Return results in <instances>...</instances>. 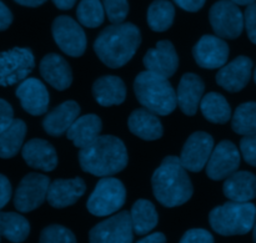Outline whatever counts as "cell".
Masks as SVG:
<instances>
[{
  "instance_id": "obj_1",
  "label": "cell",
  "mask_w": 256,
  "mask_h": 243,
  "mask_svg": "<svg viewBox=\"0 0 256 243\" xmlns=\"http://www.w3.org/2000/svg\"><path fill=\"white\" fill-rule=\"evenodd\" d=\"M142 42L136 25L120 22L105 27L95 39L94 51L102 62L112 69H119L134 57Z\"/></svg>"
},
{
  "instance_id": "obj_2",
  "label": "cell",
  "mask_w": 256,
  "mask_h": 243,
  "mask_svg": "<svg viewBox=\"0 0 256 243\" xmlns=\"http://www.w3.org/2000/svg\"><path fill=\"white\" fill-rule=\"evenodd\" d=\"M78 159L82 171L98 177H110L126 167L129 157L122 140L112 135H102L80 149Z\"/></svg>"
},
{
  "instance_id": "obj_3",
  "label": "cell",
  "mask_w": 256,
  "mask_h": 243,
  "mask_svg": "<svg viewBox=\"0 0 256 243\" xmlns=\"http://www.w3.org/2000/svg\"><path fill=\"white\" fill-rule=\"evenodd\" d=\"M180 157L168 156L152 177L154 196L162 206L176 207L186 204L192 196V184Z\"/></svg>"
},
{
  "instance_id": "obj_4",
  "label": "cell",
  "mask_w": 256,
  "mask_h": 243,
  "mask_svg": "<svg viewBox=\"0 0 256 243\" xmlns=\"http://www.w3.org/2000/svg\"><path fill=\"white\" fill-rule=\"evenodd\" d=\"M134 92L145 109L159 116L170 115L178 106L176 91L168 77L148 70L135 77Z\"/></svg>"
},
{
  "instance_id": "obj_5",
  "label": "cell",
  "mask_w": 256,
  "mask_h": 243,
  "mask_svg": "<svg viewBox=\"0 0 256 243\" xmlns=\"http://www.w3.org/2000/svg\"><path fill=\"white\" fill-rule=\"evenodd\" d=\"M209 222L222 236L246 235L256 224V207L250 202H226L210 212Z\"/></svg>"
},
{
  "instance_id": "obj_6",
  "label": "cell",
  "mask_w": 256,
  "mask_h": 243,
  "mask_svg": "<svg viewBox=\"0 0 256 243\" xmlns=\"http://www.w3.org/2000/svg\"><path fill=\"white\" fill-rule=\"evenodd\" d=\"M126 200V190L120 180L102 177L86 202L88 211L98 217L110 216L119 211Z\"/></svg>"
},
{
  "instance_id": "obj_7",
  "label": "cell",
  "mask_w": 256,
  "mask_h": 243,
  "mask_svg": "<svg viewBox=\"0 0 256 243\" xmlns=\"http://www.w3.org/2000/svg\"><path fill=\"white\" fill-rule=\"evenodd\" d=\"M35 66L34 54L28 47H12L0 52V86H12L29 76Z\"/></svg>"
},
{
  "instance_id": "obj_8",
  "label": "cell",
  "mask_w": 256,
  "mask_h": 243,
  "mask_svg": "<svg viewBox=\"0 0 256 243\" xmlns=\"http://www.w3.org/2000/svg\"><path fill=\"white\" fill-rule=\"evenodd\" d=\"M209 20L215 34L222 39H236L244 29V15L232 0H220L212 6Z\"/></svg>"
},
{
  "instance_id": "obj_9",
  "label": "cell",
  "mask_w": 256,
  "mask_h": 243,
  "mask_svg": "<svg viewBox=\"0 0 256 243\" xmlns=\"http://www.w3.org/2000/svg\"><path fill=\"white\" fill-rule=\"evenodd\" d=\"M52 32L59 49L69 56L79 57L86 50V35L79 22L70 16L60 15L55 17Z\"/></svg>"
},
{
  "instance_id": "obj_10",
  "label": "cell",
  "mask_w": 256,
  "mask_h": 243,
  "mask_svg": "<svg viewBox=\"0 0 256 243\" xmlns=\"http://www.w3.org/2000/svg\"><path fill=\"white\" fill-rule=\"evenodd\" d=\"M132 216L128 211L99 222L89 232L90 243H132Z\"/></svg>"
},
{
  "instance_id": "obj_11",
  "label": "cell",
  "mask_w": 256,
  "mask_h": 243,
  "mask_svg": "<svg viewBox=\"0 0 256 243\" xmlns=\"http://www.w3.org/2000/svg\"><path fill=\"white\" fill-rule=\"evenodd\" d=\"M49 177L29 174L20 181L14 195V206L19 212H32L42 206L49 191Z\"/></svg>"
},
{
  "instance_id": "obj_12",
  "label": "cell",
  "mask_w": 256,
  "mask_h": 243,
  "mask_svg": "<svg viewBox=\"0 0 256 243\" xmlns=\"http://www.w3.org/2000/svg\"><path fill=\"white\" fill-rule=\"evenodd\" d=\"M214 150V139L204 131H196L190 135L182 146L180 161L182 166L192 172H200L206 167Z\"/></svg>"
},
{
  "instance_id": "obj_13",
  "label": "cell",
  "mask_w": 256,
  "mask_h": 243,
  "mask_svg": "<svg viewBox=\"0 0 256 243\" xmlns=\"http://www.w3.org/2000/svg\"><path fill=\"white\" fill-rule=\"evenodd\" d=\"M240 166V152L232 141L219 142L214 147L206 164V175L214 181L225 180L238 171Z\"/></svg>"
},
{
  "instance_id": "obj_14",
  "label": "cell",
  "mask_w": 256,
  "mask_h": 243,
  "mask_svg": "<svg viewBox=\"0 0 256 243\" xmlns=\"http://www.w3.org/2000/svg\"><path fill=\"white\" fill-rule=\"evenodd\" d=\"M230 49L225 40L216 35H204L192 47V56L202 69H219L228 62Z\"/></svg>"
},
{
  "instance_id": "obj_15",
  "label": "cell",
  "mask_w": 256,
  "mask_h": 243,
  "mask_svg": "<svg viewBox=\"0 0 256 243\" xmlns=\"http://www.w3.org/2000/svg\"><path fill=\"white\" fill-rule=\"evenodd\" d=\"M142 62L148 71L155 72L169 79L179 67V56L172 41L162 40L154 49L148 50Z\"/></svg>"
},
{
  "instance_id": "obj_16",
  "label": "cell",
  "mask_w": 256,
  "mask_h": 243,
  "mask_svg": "<svg viewBox=\"0 0 256 243\" xmlns=\"http://www.w3.org/2000/svg\"><path fill=\"white\" fill-rule=\"evenodd\" d=\"M16 97L22 107L32 116H40L48 111L50 102L46 86L40 80L29 77L20 82L16 89Z\"/></svg>"
},
{
  "instance_id": "obj_17",
  "label": "cell",
  "mask_w": 256,
  "mask_h": 243,
  "mask_svg": "<svg viewBox=\"0 0 256 243\" xmlns=\"http://www.w3.org/2000/svg\"><path fill=\"white\" fill-rule=\"evenodd\" d=\"M252 71V59L248 56H238L229 64L220 67L216 74V84L229 92H239L249 84Z\"/></svg>"
},
{
  "instance_id": "obj_18",
  "label": "cell",
  "mask_w": 256,
  "mask_h": 243,
  "mask_svg": "<svg viewBox=\"0 0 256 243\" xmlns=\"http://www.w3.org/2000/svg\"><path fill=\"white\" fill-rule=\"evenodd\" d=\"M86 191V185L80 177L64 180L58 179L50 182L46 201L54 209H65L74 205Z\"/></svg>"
},
{
  "instance_id": "obj_19",
  "label": "cell",
  "mask_w": 256,
  "mask_h": 243,
  "mask_svg": "<svg viewBox=\"0 0 256 243\" xmlns=\"http://www.w3.org/2000/svg\"><path fill=\"white\" fill-rule=\"evenodd\" d=\"M22 155L28 166L49 172L56 169V150L50 142L42 139H32L22 146Z\"/></svg>"
},
{
  "instance_id": "obj_20",
  "label": "cell",
  "mask_w": 256,
  "mask_h": 243,
  "mask_svg": "<svg viewBox=\"0 0 256 243\" xmlns=\"http://www.w3.org/2000/svg\"><path fill=\"white\" fill-rule=\"evenodd\" d=\"M205 85L202 77L188 72L182 76L176 90L178 106L188 116H194L204 97Z\"/></svg>"
},
{
  "instance_id": "obj_21",
  "label": "cell",
  "mask_w": 256,
  "mask_h": 243,
  "mask_svg": "<svg viewBox=\"0 0 256 243\" xmlns=\"http://www.w3.org/2000/svg\"><path fill=\"white\" fill-rule=\"evenodd\" d=\"M40 74L42 79L55 90H66L72 82V67L66 60L58 54H48L40 61Z\"/></svg>"
},
{
  "instance_id": "obj_22",
  "label": "cell",
  "mask_w": 256,
  "mask_h": 243,
  "mask_svg": "<svg viewBox=\"0 0 256 243\" xmlns=\"http://www.w3.org/2000/svg\"><path fill=\"white\" fill-rule=\"evenodd\" d=\"M79 114L80 106L78 105V102L68 100L55 107L54 110L48 112L45 119L42 120V127L48 135L59 137L68 132L70 126L79 117Z\"/></svg>"
},
{
  "instance_id": "obj_23",
  "label": "cell",
  "mask_w": 256,
  "mask_h": 243,
  "mask_svg": "<svg viewBox=\"0 0 256 243\" xmlns=\"http://www.w3.org/2000/svg\"><path fill=\"white\" fill-rule=\"evenodd\" d=\"M128 126L132 135L145 141L159 140L164 134V129L156 114L148 109H136L130 114Z\"/></svg>"
},
{
  "instance_id": "obj_24",
  "label": "cell",
  "mask_w": 256,
  "mask_h": 243,
  "mask_svg": "<svg viewBox=\"0 0 256 243\" xmlns=\"http://www.w3.org/2000/svg\"><path fill=\"white\" fill-rule=\"evenodd\" d=\"M92 96L102 106L120 105L126 97V86L120 77L106 75L95 80L92 85Z\"/></svg>"
},
{
  "instance_id": "obj_25",
  "label": "cell",
  "mask_w": 256,
  "mask_h": 243,
  "mask_svg": "<svg viewBox=\"0 0 256 243\" xmlns=\"http://www.w3.org/2000/svg\"><path fill=\"white\" fill-rule=\"evenodd\" d=\"M222 191L225 197L230 201H252L256 197V176L248 171L234 172L225 179Z\"/></svg>"
},
{
  "instance_id": "obj_26",
  "label": "cell",
  "mask_w": 256,
  "mask_h": 243,
  "mask_svg": "<svg viewBox=\"0 0 256 243\" xmlns=\"http://www.w3.org/2000/svg\"><path fill=\"white\" fill-rule=\"evenodd\" d=\"M102 129V124L99 116L94 114L84 115L75 120L74 124L68 130L66 136L78 149H84L100 136Z\"/></svg>"
},
{
  "instance_id": "obj_27",
  "label": "cell",
  "mask_w": 256,
  "mask_h": 243,
  "mask_svg": "<svg viewBox=\"0 0 256 243\" xmlns=\"http://www.w3.org/2000/svg\"><path fill=\"white\" fill-rule=\"evenodd\" d=\"M132 230L138 236H144L156 227L159 216L152 202L148 200H138L130 211Z\"/></svg>"
},
{
  "instance_id": "obj_28",
  "label": "cell",
  "mask_w": 256,
  "mask_h": 243,
  "mask_svg": "<svg viewBox=\"0 0 256 243\" xmlns=\"http://www.w3.org/2000/svg\"><path fill=\"white\" fill-rule=\"evenodd\" d=\"M200 110L208 121L224 125L232 119V107L222 94L209 92L200 102Z\"/></svg>"
},
{
  "instance_id": "obj_29",
  "label": "cell",
  "mask_w": 256,
  "mask_h": 243,
  "mask_svg": "<svg viewBox=\"0 0 256 243\" xmlns=\"http://www.w3.org/2000/svg\"><path fill=\"white\" fill-rule=\"evenodd\" d=\"M26 125L22 120L14 119L9 127L0 134V159L14 157L24 144Z\"/></svg>"
},
{
  "instance_id": "obj_30",
  "label": "cell",
  "mask_w": 256,
  "mask_h": 243,
  "mask_svg": "<svg viewBox=\"0 0 256 243\" xmlns=\"http://www.w3.org/2000/svg\"><path fill=\"white\" fill-rule=\"evenodd\" d=\"M30 234V225L24 216L15 212H0V235L10 242H24Z\"/></svg>"
},
{
  "instance_id": "obj_31",
  "label": "cell",
  "mask_w": 256,
  "mask_h": 243,
  "mask_svg": "<svg viewBox=\"0 0 256 243\" xmlns=\"http://www.w3.org/2000/svg\"><path fill=\"white\" fill-rule=\"evenodd\" d=\"M175 17V7L168 0H155L148 9V25L152 31H166L172 27Z\"/></svg>"
},
{
  "instance_id": "obj_32",
  "label": "cell",
  "mask_w": 256,
  "mask_h": 243,
  "mask_svg": "<svg viewBox=\"0 0 256 243\" xmlns=\"http://www.w3.org/2000/svg\"><path fill=\"white\" fill-rule=\"evenodd\" d=\"M232 127L239 135H256V102H244L236 107L232 115Z\"/></svg>"
},
{
  "instance_id": "obj_33",
  "label": "cell",
  "mask_w": 256,
  "mask_h": 243,
  "mask_svg": "<svg viewBox=\"0 0 256 243\" xmlns=\"http://www.w3.org/2000/svg\"><path fill=\"white\" fill-rule=\"evenodd\" d=\"M78 20L86 27L100 26L105 19L104 5L100 0H82L76 9Z\"/></svg>"
},
{
  "instance_id": "obj_34",
  "label": "cell",
  "mask_w": 256,
  "mask_h": 243,
  "mask_svg": "<svg viewBox=\"0 0 256 243\" xmlns=\"http://www.w3.org/2000/svg\"><path fill=\"white\" fill-rule=\"evenodd\" d=\"M39 243H76L75 235L60 225H50L40 234Z\"/></svg>"
},
{
  "instance_id": "obj_35",
  "label": "cell",
  "mask_w": 256,
  "mask_h": 243,
  "mask_svg": "<svg viewBox=\"0 0 256 243\" xmlns=\"http://www.w3.org/2000/svg\"><path fill=\"white\" fill-rule=\"evenodd\" d=\"M105 14L112 24L124 22L129 14V2L128 0H102Z\"/></svg>"
},
{
  "instance_id": "obj_36",
  "label": "cell",
  "mask_w": 256,
  "mask_h": 243,
  "mask_svg": "<svg viewBox=\"0 0 256 243\" xmlns=\"http://www.w3.org/2000/svg\"><path fill=\"white\" fill-rule=\"evenodd\" d=\"M240 151L245 161L256 167V135L245 136L240 141Z\"/></svg>"
},
{
  "instance_id": "obj_37",
  "label": "cell",
  "mask_w": 256,
  "mask_h": 243,
  "mask_svg": "<svg viewBox=\"0 0 256 243\" xmlns=\"http://www.w3.org/2000/svg\"><path fill=\"white\" fill-rule=\"evenodd\" d=\"M179 243H214V237L204 229H192L185 232Z\"/></svg>"
},
{
  "instance_id": "obj_38",
  "label": "cell",
  "mask_w": 256,
  "mask_h": 243,
  "mask_svg": "<svg viewBox=\"0 0 256 243\" xmlns=\"http://www.w3.org/2000/svg\"><path fill=\"white\" fill-rule=\"evenodd\" d=\"M244 25L246 27V32L252 42L256 44V2L248 5L244 14Z\"/></svg>"
},
{
  "instance_id": "obj_39",
  "label": "cell",
  "mask_w": 256,
  "mask_h": 243,
  "mask_svg": "<svg viewBox=\"0 0 256 243\" xmlns=\"http://www.w3.org/2000/svg\"><path fill=\"white\" fill-rule=\"evenodd\" d=\"M14 121V111L12 105L5 100L0 99V134Z\"/></svg>"
},
{
  "instance_id": "obj_40",
  "label": "cell",
  "mask_w": 256,
  "mask_h": 243,
  "mask_svg": "<svg viewBox=\"0 0 256 243\" xmlns=\"http://www.w3.org/2000/svg\"><path fill=\"white\" fill-rule=\"evenodd\" d=\"M12 185L6 176L0 174V210L8 205L12 199Z\"/></svg>"
},
{
  "instance_id": "obj_41",
  "label": "cell",
  "mask_w": 256,
  "mask_h": 243,
  "mask_svg": "<svg viewBox=\"0 0 256 243\" xmlns=\"http://www.w3.org/2000/svg\"><path fill=\"white\" fill-rule=\"evenodd\" d=\"M12 14L9 7L0 1V31H4L12 25Z\"/></svg>"
},
{
  "instance_id": "obj_42",
  "label": "cell",
  "mask_w": 256,
  "mask_h": 243,
  "mask_svg": "<svg viewBox=\"0 0 256 243\" xmlns=\"http://www.w3.org/2000/svg\"><path fill=\"white\" fill-rule=\"evenodd\" d=\"M174 1L176 2V5H179L182 9L190 12H195L199 11V10L204 6L206 0H174Z\"/></svg>"
},
{
  "instance_id": "obj_43",
  "label": "cell",
  "mask_w": 256,
  "mask_h": 243,
  "mask_svg": "<svg viewBox=\"0 0 256 243\" xmlns=\"http://www.w3.org/2000/svg\"><path fill=\"white\" fill-rule=\"evenodd\" d=\"M136 243H166V237L162 232H155V234L144 237Z\"/></svg>"
},
{
  "instance_id": "obj_44",
  "label": "cell",
  "mask_w": 256,
  "mask_h": 243,
  "mask_svg": "<svg viewBox=\"0 0 256 243\" xmlns=\"http://www.w3.org/2000/svg\"><path fill=\"white\" fill-rule=\"evenodd\" d=\"M55 6L60 10H69L75 5L76 0H52Z\"/></svg>"
},
{
  "instance_id": "obj_45",
  "label": "cell",
  "mask_w": 256,
  "mask_h": 243,
  "mask_svg": "<svg viewBox=\"0 0 256 243\" xmlns=\"http://www.w3.org/2000/svg\"><path fill=\"white\" fill-rule=\"evenodd\" d=\"M18 4L22 5V6H29V7H36L40 5L44 4L46 0H14Z\"/></svg>"
},
{
  "instance_id": "obj_46",
  "label": "cell",
  "mask_w": 256,
  "mask_h": 243,
  "mask_svg": "<svg viewBox=\"0 0 256 243\" xmlns=\"http://www.w3.org/2000/svg\"><path fill=\"white\" fill-rule=\"evenodd\" d=\"M236 5H252L254 4L256 0H232Z\"/></svg>"
},
{
  "instance_id": "obj_47",
  "label": "cell",
  "mask_w": 256,
  "mask_h": 243,
  "mask_svg": "<svg viewBox=\"0 0 256 243\" xmlns=\"http://www.w3.org/2000/svg\"><path fill=\"white\" fill-rule=\"evenodd\" d=\"M252 240H254V242L256 243V224H255L254 229H252Z\"/></svg>"
},
{
  "instance_id": "obj_48",
  "label": "cell",
  "mask_w": 256,
  "mask_h": 243,
  "mask_svg": "<svg viewBox=\"0 0 256 243\" xmlns=\"http://www.w3.org/2000/svg\"><path fill=\"white\" fill-rule=\"evenodd\" d=\"M254 80H255V84H256V69H255V72H254Z\"/></svg>"
},
{
  "instance_id": "obj_49",
  "label": "cell",
  "mask_w": 256,
  "mask_h": 243,
  "mask_svg": "<svg viewBox=\"0 0 256 243\" xmlns=\"http://www.w3.org/2000/svg\"><path fill=\"white\" fill-rule=\"evenodd\" d=\"M0 236H2V235H0Z\"/></svg>"
}]
</instances>
